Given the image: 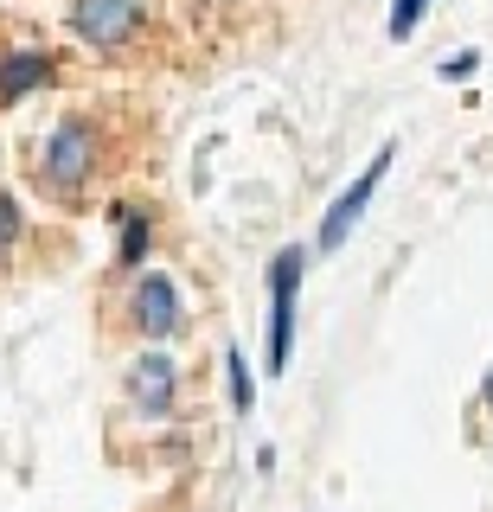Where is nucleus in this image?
Masks as SVG:
<instances>
[{
	"label": "nucleus",
	"instance_id": "obj_1",
	"mask_svg": "<svg viewBox=\"0 0 493 512\" xmlns=\"http://www.w3.org/2000/svg\"><path fill=\"white\" fill-rule=\"evenodd\" d=\"M109 167H116V122H109V109H65V116L39 135V148H33L39 199L65 205V212L97 199Z\"/></svg>",
	"mask_w": 493,
	"mask_h": 512
},
{
	"label": "nucleus",
	"instance_id": "obj_2",
	"mask_svg": "<svg viewBox=\"0 0 493 512\" xmlns=\"http://www.w3.org/2000/svg\"><path fill=\"white\" fill-rule=\"evenodd\" d=\"M65 32L77 45H90L97 58H135L154 39V13L141 0H71Z\"/></svg>",
	"mask_w": 493,
	"mask_h": 512
},
{
	"label": "nucleus",
	"instance_id": "obj_3",
	"mask_svg": "<svg viewBox=\"0 0 493 512\" xmlns=\"http://www.w3.org/2000/svg\"><path fill=\"white\" fill-rule=\"evenodd\" d=\"M301 276H308V250L282 244L269 256V333H263V365L269 372H289L295 359V301H301Z\"/></svg>",
	"mask_w": 493,
	"mask_h": 512
},
{
	"label": "nucleus",
	"instance_id": "obj_4",
	"mask_svg": "<svg viewBox=\"0 0 493 512\" xmlns=\"http://www.w3.org/2000/svg\"><path fill=\"white\" fill-rule=\"evenodd\" d=\"M122 320H129V333H135V340H148V346L180 340V327H186L180 282H173L167 269H135L129 295H122Z\"/></svg>",
	"mask_w": 493,
	"mask_h": 512
},
{
	"label": "nucleus",
	"instance_id": "obj_5",
	"mask_svg": "<svg viewBox=\"0 0 493 512\" xmlns=\"http://www.w3.org/2000/svg\"><path fill=\"white\" fill-rule=\"evenodd\" d=\"M122 391H129V410H135V416H148V423H167V416L180 410L186 372H180V359H173L167 346H148V352H141V359L129 365Z\"/></svg>",
	"mask_w": 493,
	"mask_h": 512
},
{
	"label": "nucleus",
	"instance_id": "obj_6",
	"mask_svg": "<svg viewBox=\"0 0 493 512\" xmlns=\"http://www.w3.org/2000/svg\"><path fill=\"white\" fill-rule=\"evenodd\" d=\"M391 167H397V148L385 141V148H378L372 160H365V173H359V180H353V186H346L340 199H333L327 212H321V231H314V250H340L346 237H353V224L365 218V205H372V192L385 186V173H391Z\"/></svg>",
	"mask_w": 493,
	"mask_h": 512
},
{
	"label": "nucleus",
	"instance_id": "obj_7",
	"mask_svg": "<svg viewBox=\"0 0 493 512\" xmlns=\"http://www.w3.org/2000/svg\"><path fill=\"white\" fill-rule=\"evenodd\" d=\"M65 52H52V45H20V52L0 58V109H13L20 96H33L45 84H65Z\"/></svg>",
	"mask_w": 493,
	"mask_h": 512
},
{
	"label": "nucleus",
	"instance_id": "obj_8",
	"mask_svg": "<svg viewBox=\"0 0 493 512\" xmlns=\"http://www.w3.org/2000/svg\"><path fill=\"white\" fill-rule=\"evenodd\" d=\"M109 218H116V276H135V269L148 263V250H154L161 218H154L148 199H116V205H109Z\"/></svg>",
	"mask_w": 493,
	"mask_h": 512
},
{
	"label": "nucleus",
	"instance_id": "obj_9",
	"mask_svg": "<svg viewBox=\"0 0 493 512\" xmlns=\"http://www.w3.org/2000/svg\"><path fill=\"white\" fill-rule=\"evenodd\" d=\"M225 391H231V410L250 416V404H257V378H250L244 346H225Z\"/></svg>",
	"mask_w": 493,
	"mask_h": 512
},
{
	"label": "nucleus",
	"instance_id": "obj_10",
	"mask_svg": "<svg viewBox=\"0 0 493 512\" xmlns=\"http://www.w3.org/2000/svg\"><path fill=\"white\" fill-rule=\"evenodd\" d=\"M26 244V212L7 186H0V263H13V250Z\"/></svg>",
	"mask_w": 493,
	"mask_h": 512
},
{
	"label": "nucleus",
	"instance_id": "obj_11",
	"mask_svg": "<svg viewBox=\"0 0 493 512\" xmlns=\"http://www.w3.org/2000/svg\"><path fill=\"white\" fill-rule=\"evenodd\" d=\"M429 7H436V0H391V39H410Z\"/></svg>",
	"mask_w": 493,
	"mask_h": 512
},
{
	"label": "nucleus",
	"instance_id": "obj_12",
	"mask_svg": "<svg viewBox=\"0 0 493 512\" xmlns=\"http://www.w3.org/2000/svg\"><path fill=\"white\" fill-rule=\"evenodd\" d=\"M474 64H481V52H455L449 64H442V77H468V71H474Z\"/></svg>",
	"mask_w": 493,
	"mask_h": 512
},
{
	"label": "nucleus",
	"instance_id": "obj_13",
	"mask_svg": "<svg viewBox=\"0 0 493 512\" xmlns=\"http://www.w3.org/2000/svg\"><path fill=\"white\" fill-rule=\"evenodd\" d=\"M481 397H487V404H493V372H487V384H481Z\"/></svg>",
	"mask_w": 493,
	"mask_h": 512
}]
</instances>
